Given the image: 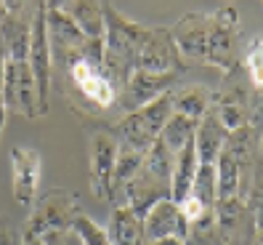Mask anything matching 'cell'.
Segmentation results:
<instances>
[{"mask_svg":"<svg viewBox=\"0 0 263 245\" xmlns=\"http://www.w3.org/2000/svg\"><path fill=\"white\" fill-rule=\"evenodd\" d=\"M67 78L69 99L74 107L88 112H106L117 107V91L104 72V43L93 40L90 48L72 59L64 69H59Z\"/></svg>","mask_w":263,"mask_h":245,"instance_id":"1","label":"cell"},{"mask_svg":"<svg viewBox=\"0 0 263 245\" xmlns=\"http://www.w3.org/2000/svg\"><path fill=\"white\" fill-rule=\"evenodd\" d=\"M104 6V72L109 83L120 94L125 91L130 83L133 72H136V48H133V29L136 22L128 19L125 13H120L112 3H101Z\"/></svg>","mask_w":263,"mask_h":245,"instance_id":"2","label":"cell"},{"mask_svg":"<svg viewBox=\"0 0 263 245\" xmlns=\"http://www.w3.org/2000/svg\"><path fill=\"white\" fill-rule=\"evenodd\" d=\"M77 197L67 189H48L37 197L35 208L29 211V221L24 226L27 235L43 240L45 245H61L64 235L72 232V221L80 213Z\"/></svg>","mask_w":263,"mask_h":245,"instance_id":"3","label":"cell"},{"mask_svg":"<svg viewBox=\"0 0 263 245\" xmlns=\"http://www.w3.org/2000/svg\"><path fill=\"white\" fill-rule=\"evenodd\" d=\"M170 115H173V99H170V94H165L160 99L149 101L146 107H138V110L122 115L109 128V133L120 144H128L138 152H146L160 139V133L165 128V122L170 120Z\"/></svg>","mask_w":263,"mask_h":245,"instance_id":"4","label":"cell"},{"mask_svg":"<svg viewBox=\"0 0 263 245\" xmlns=\"http://www.w3.org/2000/svg\"><path fill=\"white\" fill-rule=\"evenodd\" d=\"M133 48H136V72H186V61L181 59L170 27H146L138 24L133 29Z\"/></svg>","mask_w":263,"mask_h":245,"instance_id":"5","label":"cell"},{"mask_svg":"<svg viewBox=\"0 0 263 245\" xmlns=\"http://www.w3.org/2000/svg\"><path fill=\"white\" fill-rule=\"evenodd\" d=\"M237 38H239V8L221 6L210 13V38H208V64L218 67L223 75L239 67L237 61Z\"/></svg>","mask_w":263,"mask_h":245,"instance_id":"6","label":"cell"},{"mask_svg":"<svg viewBox=\"0 0 263 245\" xmlns=\"http://www.w3.org/2000/svg\"><path fill=\"white\" fill-rule=\"evenodd\" d=\"M48 3L35 6L32 16V38H29V56L27 64L35 75L37 85V101H40V115L48 112V94H51V80H53V61H51V40H48Z\"/></svg>","mask_w":263,"mask_h":245,"instance_id":"7","label":"cell"},{"mask_svg":"<svg viewBox=\"0 0 263 245\" xmlns=\"http://www.w3.org/2000/svg\"><path fill=\"white\" fill-rule=\"evenodd\" d=\"M40 173L43 157L32 147H13L11 149V184H13V200L22 211H32L40 197Z\"/></svg>","mask_w":263,"mask_h":245,"instance_id":"8","label":"cell"},{"mask_svg":"<svg viewBox=\"0 0 263 245\" xmlns=\"http://www.w3.org/2000/svg\"><path fill=\"white\" fill-rule=\"evenodd\" d=\"M183 78V72H162V75H154V72H133L130 83L125 85V91L120 94L117 107L122 110V115H128L138 107H146L149 101L160 99L165 94H170Z\"/></svg>","mask_w":263,"mask_h":245,"instance_id":"9","label":"cell"},{"mask_svg":"<svg viewBox=\"0 0 263 245\" xmlns=\"http://www.w3.org/2000/svg\"><path fill=\"white\" fill-rule=\"evenodd\" d=\"M6 110H19L27 120L40 117L35 75L27 61H6Z\"/></svg>","mask_w":263,"mask_h":245,"instance_id":"10","label":"cell"},{"mask_svg":"<svg viewBox=\"0 0 263 245\" xmlns=\"http://www.w3.org/2000/svg\"><path fill=\"white\" fill-rule=\"evenodd\" d=\"M117 139L109 131L93 133L90 139V160H88V173H90V192L99 200L112 203V176H115V163H117Z\"/></svg>","mask_w":263,"mask_h":245,"instance_id":"11","label":"cell"},{"mask_svg":"<svg viewBox=\"0 0 263 245\" xmlns=\"http://www.w3.org/2000/svg\"><path fill=\"white\" fill-rule=\"evenodd\" d=\"M173 43L181 54V59L199 61L208 64V38H210V13L202 11H192L170 27Z\"/></svg>","mask_w":263,"mask_h":245,"instance_id":"12","label":"cell"},{"mask_svg":"<svg viewBox=\"0 0 263 245\" xmlns=\"http://www.w3.org/2000/svg\"><path fill=\"white\" fill-rule=\"evenodd\" d=\"M144 232H146V242L165 240V237H178V240L186 242V237H189V221L183 219L178 203L160 200L157 205L149 208L146 219H144Z\"/></svg>","mask_w":263,"mask_h":245,"instance_id":"13","label":"cell"},{"mask_svg":"<svg viewBox=\"0 0 263 245\" xmlns=\"http://www.w3.org/2000/svg\"><path fill=\"white\" fill-rule=\"evenodd\" d=\"M106 237L112 245H146L144 216L130 205H115L106 224Z\"/></svg>","mask_w":263,"mask_h":245,"instance_id":"14","label":"cell"},{"mask_svg":"<svg viewBox=\"0 0 263 245\" xmlns=\"http://www.w3.org/2000/svg\"><path fill=\"white\" fill-rule=\"evenodd\" d=\"M226 139H229L226 126L221 122V117L215 115V110H210L197 122V133H194V149H197L199 163H215L218 160V155L226 147Z\"/></svg>","mask_w":263,"mask_h":245,"instance_id":"15","label":"cell"},{"mask_svg":"<svg viewBox=\"0 0 263 245\" xmlns=\"http://www.w3.org/2000/svg\"><path fill=\"white\" fill-rule=\"evenodd\" d=\"M173 99V115H183L194 122H199L213 110V91L199 83H183L170 91Z\"/></svg>","mask_w":263,"mask_h":245,"instance_id":"16","label":"cell"},{"mask_svg":"<svg viewBox=\"0 0 263 245\" xmlns=\"http://www.w3.org/2000/svg\"><path fill=\"white\" fill-rule=\"evenodd\" d=\"M197 168H199V157H197L194 142H189L176 155V163H173V176H170V200L173 203H183L189 197Z\"/></svg>","mask_w":263,"mask_h":245,"instance_id":"17","label":"cell"},{"mask_svg":"<svg viewBox=\"0 0 263 245\" xmlns=\"http://www.w3.org/2000/svg\"><path fill=\"white\" fill-rule=\"evenodd\" d=\"M64 13L77 24V29L90 40H104V6L96 0H74V3H59Z\"/></svg>","mask_w":263,"mask_h":245,"instance_id":"18","label":"cell"},{"mask_svg":"<svg viewBox=\"0 0 263 245\" xmlns=\"http://www.w3.org/2000/svg\"><path fill=\"white\" fill-rule=\"evenodd\" d=\"M144 155L146 152H138V149L128 147V144L117 147V163H115V176H112V203L115 205L120 203V197H125V189H128V184L133 181V176L138 173V168H141Z\"/></svg>","mask_w":263,"mask_h":245,"instance_id":"19","label":"cell"},{"mask_svg":"<svg viewBox=\"0 0 263 245\" xmlns=\"http://www.w3.org/2000/svg\"><path fill=\"white\" fill-rule=\"evenodd\" d=\"M242 171H245V168H242L234 157H231L226 149L218 155V160H215V176H218V203L239 197Z\"/></svg>","mask_w":263,"mask_h":245,"instance_id":"20","label":"cell"},{"mask_svg":"<svg viewBox=\"0 0 263 245\" xmlns=\"http://www.w3.org/2000/svg\"><path fill=\"white\" fill-rule=\"evenodd\" d=\"M194 133H197V122L194 120L183 117V115H170V120L165 122V128L160 133V142L173 152V155H178L189 142H194Z\"/></svg>","mask_w":263,"mask_h":245,"instance_id":"21","label":"cell"},{"mask_svg":"<svg viewBox=\"0 0 263 245\" xmlns=\"http://www.w3.org/2000/svg\"><path fill=\"white\" fill-rule=\"evenodd\" d=\"M189 195L197 197L205 208L218 205V176H215V163H199Z\"/></svg>","mask_w":263,"mask_h":245,"instance_id":"22","label":"cell"},{"mask_svg":"<svg viewBox=\"0 0 263 245\" xmlns=\"http://www.w3.org/2000/svg\"><path fill=\"white\" fill-rule=\"evenodd\" d=\"M242 72L255 91H263V38H253L245 45Z\"/></svg>","mask_w":263,"mask_h":245,"instance_id":"23","label":"cell"},{"mask_svg":"<svg viewBox=\"0 0 263 245\" xmlns=\"http://www.w3.org/2000/svg\"><path fill=\"white\" fill-rule=\"evenodd\" d=\"M223 149L245 168L247 160L253 157V149H255V131L250 126H242L237 131H229V139H226V147Z\"/></svg>","mask_w":263,"mask_h":245,"instance_id":"24","label":"cell"},{"mask_svg":"<svg viewBox=\"0 0 263 245\" xmlns=\"http://www.w3.org/2000/svg\"><path fill=\"white\" fill-rule=\"evenodd\" d=\"M72 235L80 240L83 245H112L109 237H106V229L99 226L85 211H80V213L74 216V221H72Z\"/></svg>","mask_w":263,"mask_h":245,"instance_id":"25","label":"cell"},{"mask_svg":"<svg viewBox=\"0 0 263 245\" xmlns=\"http://www.w3.org/2000/svg\"><path fill=\"white\" fill-rule=\"evenodd\" d=\"M247 213H250V221H253V229H263V171L258 176V181L253 184L250 189V197H247Z\"/></svg>","mask_w":263,"mask_h":245,"instance_id":"26","label":"cell"},{"mask_svg":"<svg viewBox=\"0 0 263 245\" xmlns=\"http://www.w3.org/2000/svg\"><path fill=\"white\" fill-rule=\"evenodd\" d=\"M178 208H181L183 219H186L189 224H194V221H197L199 216H202L205 211H210V208H205L202 203H199L197 197H192V195H189V197H186V200H183V203H178Z\"/></svg>","mask_w":263,"mask_h":245,"instance_id":"27","label":"cell"},{"mask_svg":"<svg viewBox=\"0 0 263 245\" xmlns=\"http://www.w3.org/2000/svg\"><path fill=\"white\" fill-rule=\"evenodd\" d=\"M0 245H22V235L11 226L8 216H0Z\"/></svg>","mask_w":263,"mask_h":245,"instance_id":"28","label":"cell"},{"mask_svg":"<svg viewBox=\"0 0 263 245\" xmlns=\"http://www.w3.org/2000/svg\"><path fill=\"white\" fill-rule=\"evenodd\" d=\"M146 245H186L178 237H165V240H154V242H146Z\"/></svg>","mask_w":263,"mask_h":245,"instance_id":"29","label":"cell"},{"mask_svg":"<svg viewBox=\"0 0 263 245\" xmlns=\"http://www.w3.org/2000/svg\"><path fill=\"white\" fill-rule=\"evenodd\" d=\"M22 245H45V242L32 237V235H27V232H22Z\"/></svg>","mask_w":263,"mask_h":245,"instance_id":"30","label":"cell"},{"mask_svg":"<svg viewBox=\"0 0 263 245\" xmlns=\"http://www.w3.org/2000/svg\"><path fill=\"white\" fill-rule=\"evenodd\" d=\"M250 245H263V229H258V232L253 235V242Z\"/></svg>","mask_w":263,"mask_h":245,"instance_id":"31","label":"cell"},{"mask_svg":"<svg viewBox=\"0 0 263 245\" xmlns=\"http://www.w3.org/2000/svg\"><path fill=\"white\" fill-rule=\"evenodd\" d=\"M260 157H263V131H260Z\"/></svg>","mask_w":263,"mask_h":245,"instance_id":"32","label":"cell"}]
</instances>
